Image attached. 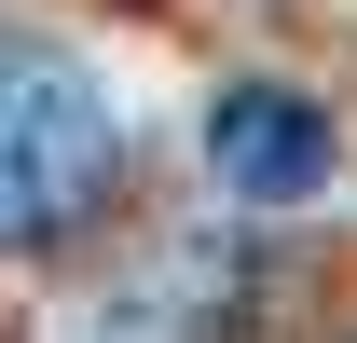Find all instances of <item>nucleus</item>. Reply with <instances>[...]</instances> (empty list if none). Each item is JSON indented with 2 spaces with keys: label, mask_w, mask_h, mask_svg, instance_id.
<instances>
[{
  "label": "nucleus",
  "mask_w": 357,
  "mask_h": 343,
  "mask_svg": "<svg viewBox=\"0 0 357 343\" xmlns=\"http://www.w3.org/2000/svg\"><path fill=\"white\" fill-rule=\"evenodd\" d=\"M124 192V110L69 42L0 28V261L69 247L96 206Z\"/></svg>",
  "instance_id": "obj_1"
},
{
  "label": "nucleus",
  "mask_w": 357,
  "mask_h": 343,
  "mask_svg": "<svg viewBox=\"0 0 357 343\" xmlns=\"http://www.w3.org/2000/svg\"><path fill=\"white\" fill-rule=\"evenodd\" d=\"M206 178L234 206H316L344 178V124L303 83H220L206 96Z\"/></svg>",
  "instance_id": "obj_2"
}]
</instances>
